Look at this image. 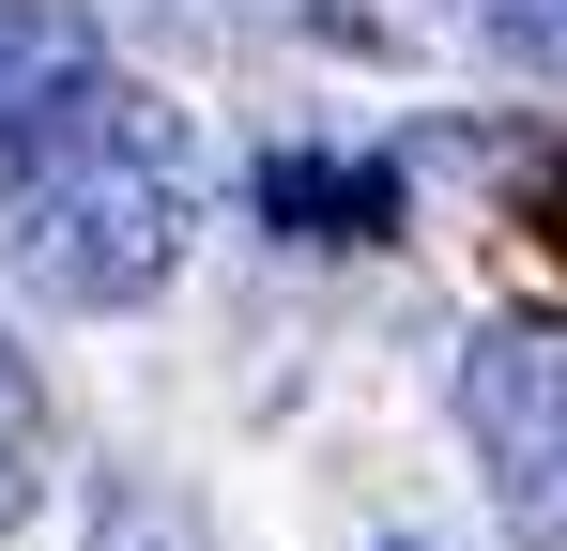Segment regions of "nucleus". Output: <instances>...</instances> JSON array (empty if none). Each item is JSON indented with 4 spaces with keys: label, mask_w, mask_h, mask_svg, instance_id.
I'll return each instance as SVG.
<instances>
[{
    "label": "nucleus",
    "mask_w": 567,
    "mask_h": 551,
    "mask_svg": "<svg viewBox=\"0 0 567 551\" xmlns=\"http://www.w3.org/2000/svg\"><path fill=\"white\" fill-rule=\"evenodd\" d=\"M461 429L522 551H567V322H491L461 353Z\"/></svg>",
    "instance_id": "obj_2"
},
{
    "label": "nucleus",
    "mask_w": 567,
    "mask_h": 551,
    "mask_svg": "<svg viewBox=\"0 0 567 551\" xmlns=\"http://www.w3.org/2000/svg\"><path fill=\"white\" fill-rule=\"evenodd\" d=\"M261 215L307 230V246H383V230H399V169H383V154H353V169H338V154H277V169H261Z\"/></svg>",
    "instance_id": "obj_4"
},
{
    "label": "nucleus",
    "mask_w": 567,
    "mask_h": 551,
    "mask_svg": "<svg viewBox=\"0 0 567 551\" xmlns=\"http://www.w3.org/2000/svg\"><path fill=\"white\" fill-rule=\"evenodd\" d=\"M31 490H47V383H31V353L0 337V537L31 521Z\"/></svg>",
    "instance_id": "obj_5"
},
{
    "label": "nucleus",
    "mask_w": 567,
    "mask_h": 551,
    "mask_svg": "<svg viewBox=\"0 0 567 551\" xmlns=\"http://www.w3.org/2000/svg\"><path fill=\"white\" fill-rule=\"evenodd\" d=\"M185 123L138 77H93L47 138L0 154V261L47 306H138L185 261Z\"/></svg>",
    "instance_id": "obj_1"
},
{
    "label": "nucleus",
    "mask_w": 567,
    "mask_h": 551,
    "mask_svg": "<svg viewBox=\"0 0 567 551\" xmlns=\"http://www.w3.org/2000/svg\"><path fill=\"white\" fill-rule=\"evenodd\" d=\"M475 15H491V46H506V62L567 77V0H475Z\"/></svg>",
    "instance_id": "obj_6"
},
{
    "label": "nucleus",
    "mask_w": 567,
    "mask_h": 551,
    "mask_svg": "<svg viewBox=\"0 0 567 551\" xmlns=\"http://www.w3.org/2000/svg\"><path fill=\"white\" fill-rule=\"evenodd\" d=\"M93 77H107V31L78 15V0H0V154L47 138Z\"/></svg>",
    "instance_id": "obj_3"
}]
</instances>
